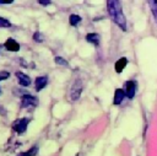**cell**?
<instances>
[{
    "mask_svg": "<svg viewBox=\"0 0 157 156\" xmlns=\"http://www.w3.org/2000/svg\"><path fill=\"white\" fill-rule=\"evenodd\" d=\"M107 10L114 23L118 25L123 31H126V18L123 14L119 0H107Z\"/></svg>",
    "mask_w": 157,
    "mask_h": 156,
    "instance_id": "1",
    "label": "cell"
},
{
    "mask_svg": "<svg viewBox=\"0 0 157 156\" xmlns=\"http://www.w3.org/2000/svg\"><path fill=\"white\" fill-rule=\"evenodd\" d=\"M28 122H29L28 118H21V119H17V120H15V122L12 123V129H13L16 133L22 134V133L26 131L27 125H28Z\"/></svg>",
    "mask_w": 157,
    "mask_h": 156,
    "instance_id": "2",
    "label": "cell"
},
{
    "mask_svg": "<svg viewBox=\"0 0 157 156\" xmlns=\"http://www.w3.org/2000/svg\"><path fill=\"white\" fill-rule=\"evenodd\" d=\"M81 92H82V82L80 80H76L72 85V87L70 88V97L72 101H76L80 98L81 96Z\"/></svg>",
    "mask_w": 157,
    "mask_h": 156,
    "instance_id": "3",
    "label": "cell"
},
{
    "mask_svg": "<svg viewBox=\"0 0 157 156\" xmlns=\"http://www.w3.org/2000/svg\"><path fill=\"white\" fill-rule=\"evenodd\" d=\"M136 87H137V84H136L135 80H129V81L125 82L124 91H125V95H126L128 98H130V99L134 98V96L136 93Z\"/></svg>",
    "mask_w": 157,
    "mask_h": 156,
    "instance_id": "4",
    "label": "cell"
},
{
    "mask_svg": "<svg viewBox=\"0 0 157 156\" xmlns=\"http://www.w3.org/2000/svg\"><path fill=\"white\" fill-rule=\"evenodd\" d=\"M21 106L23 108L26 107H34L37 106V98L32 95H23L21 98Z\"/></svg>",
    "mask_w": 157,
    "mask_h": 156,
    "instance_id": "5",
    "label": "cell"
},
{
    "mask_svg": "<svg viewBox=\"0 0 157 156\" xmlns=\"http://www.w3.org/2000/svg\"><path fill=\"white\" fill-rule=\"evenodd\" d=\"M4 47L10 52H18L20 50V44L13 38H7L4 43Z\"/></svg>",
    "mask_w": 157,
    "mask_h": 156,
    "instance_id": "6",
    "label": "cell"
},
{
    "mask_svg": "<svg viewBox=\"0 0 157 156\" xmlns=\"http://www.w3.org/2000/svg\"><path fill=\"white\" fill-rule=\"evenodd\" d=\"M126 97V95H125V91L123 90V88H117L115 91H114V97H113V103L115 104V106H118V104H120L121 102H123V99Z\"/></svg>",
    "mask_w": 157,
    "mask_h": 156,
    "instance_id": "7",
    "label": "cell"
},
{
    "mask_svg": "<svg viewBox=\"0 0 157 156\" xmlns=\"http://www.w3.org/2000/svg\"><path fill=\"white\" fill-rule=\"evenodd\" d=\"M16 77H17V80H18V84L21 85V86H29L31 85V79H29V76H27L26 74H23V72H21V71H16Z\"/></svg>",
    "mask_w": 157,
    "mask_h": 156,
    "instance_id": "8",
    "label": "cell"
},
{
    "mask_svg": "<svg viewBox=\"0 0 157 156\" xmlns=\"http://www.w3.org/2000/svg\"><path fill=\"white\" fill-rule=\"evenodd\" d=\"M128 65V59L125 58V57H123V58H119L117 61H115V65H114V68H115V71L118 72V74H120L124 69H125V66Z\"/></svg>",
    "mask_w": 157,
    "mask_h": 156,
    "instance_id": "9",
    "label": "cell"
},
{
    "mask_svg": "<svg viewBox=\"0 0 157 156\" xmlns=\"http://www.w3.org/2000/svg\"><path fill=\"white\" fill-rule=\"evenodd\" d=\"M34 84H36V90L37 91L43 90L47 86V84H48V76H38L36 79V82Z\"/></svg>",
    "mask_w": 157,
    "mask_h": 156,
    "instance_id": "10",
    "label": "cell"
},
{
    "mask_svg": "<svg viewBox=\"0 0 157 156\" xmlns=\"http://www.w3.org/2000/svg\"><path fill=\"white\" fill-rule=\"evenodd\" d=\"M86 41L97 47L99 44V34L98 33H88V34H86Z\"/></svg>",
    "mask_w": 157,
    "mask_h": 156,
    "instance_id": "11",
    "label": "cell"
},
{
    "mask_svg": "<svg viewBox=\"0 0 157 156\" xmlns=\"http://www.w3.org/2000/svg\"><path fill=\"white\" fill-rule=\"evenodd\" d=\"M148 1V5H150V9H151V12L155 17V21L157 23V0H147Z\"/></svg>",
    "mask_w": 157,
    "mask_h": 156,
    "instance_id": "12",
    "label": "cell"
},
{
    "mask_svg": "<svg viewBox=\"0 0 157 156\" xmlns=\"http://www.w3.org/2000/svg\"><path fill=\"white\" fill-rule=\"evenodd\" d=\"M69 22H70L71 26H77V25L81 22V17H80L78 15L72 14V15H70V17H69Z\"/></svg>",
    "mask_w": 157,
    "mask_h": 156,
    "instance_id": "13",
    "label": "cell"
},
{
    "mask_svg": "<svg viewBox=\"0 0 157 156\" xmlns=\"http://www.w3.org/2000/svg\"><path fill=\"white\" fill-rule=\"evenodd\" d=\"M37 151H38V147H37V146H33L31 150H28V151H26V152H20L17 156H36Z\"/></svg>",
    "mask_w": 157,
    "mask_h": 156,
    "instance_id": "14",
    "label": "cell"
},
{
    "mask_svg": "<svg viewBox=\"0 0 157 156\" xmlns=\"http://www.w3.org/2000/svg\"><path fill=\"white\" fill-rule=\"evenodd\" d=\"M33 41L37 42V43H42V42L44 41L43 33H40V32H34V34H33Z\"/></svg>",
    "mask_w": 157,
    "mask_h": 156,
    "instance_id": "15",
    "label": "cell"
},
{
    "mask_svg": "<svg viewBox=\"0 0 157 156\" xmlns=\"http://www.w3.org/2000/svg\"><path fill=\"white\" fill-rule=\"evenodd\" d=\"M54 61H55V64H58V65H63V66H67V65H69V63H67L63 57H55V58H54Z\"/></svg>",
    "mask_w": 157,
    "mask_h": 156,
    "instance_id": "16",
    "label": "cell"
},
{
    "mask_svg": "<svg viewBox=\"0 0 157 156\" xmlns=\"http://www.w3.org/2000/svg\"><path fill=\"white\" fill-rule=\"evenodd\" d=\"M11 23L7 18H4V17H0V27H10Z\"/></svg>",
    "mask_w": 157,
    "mask_h": 156,
    "instance_id": "17",
    "label": "cell"
},
{
    "mask_svg": "<svg viewBox=\"0 0 157 156\" xmlns=\"http://www.w3.org/2000/svg\"><path fill=\"white\" fill-rule=\"evenodd\" d=\"M9 77H10V72H9V71H5V70L0 71V81L6 80V79H9Z\"/></svg>",
    "mask_w": 157,
    "mask_h": 156,
    "instance_id": "18",
    "label": "cell"
},
{
    "mask_svg": "<svg viewBox=\"0 0 157 156\" xmlns=\"http://www.w3.org/2000/svg\"><path fill=\"white\" fill-rule=\"evenodd\" d=\"M38 2L42 6H48L49 4H52V0H38Z\"/></svg>",
    "mask_w": 157,
    "mask_h": 156,
    "instance_id": "19",
    "label": "cell"
},
{
    "mask_svg": "<svg viewBox=\"0 0 157 156\" xmlns=\"http://www.w3.org/2000/svg\"><path fill=\"white\" fill-rule=\"evenodd\" d=\"M13 0H0V4H12Z\"/></svg>",
    "mask_w": 157,
    "mask_h": 156,
    "instance_id": "20",
    "label": "cell"
},
{
    "mask_svg": "<svg viewBox=\"0 0 157 156\" xmlns=\"http://www.w3.org/2000/svg\"><path fill=\"white\" fill-rule=\"evenodd\" d=\"M0 113H1L2 115H6V111L2 108V106H0Z\"/></svg>",
    "mask_w": 157,
    "mask_h": 156,
    "instance_id": "21",
    "label": "cell"
},
{
    "mask_svg": "<svg viewBox=\"0 0 157 156\" xmlns=\"http://www.w3.org/2000/svg\"><path fill=\"white\" fill-rule=\"evenodd\" d=\"M0 48H1V44H0Z\"/></svg>",
    "mask_w": 157,
    "mask_h": 156,
    "instance_id": "22",
    "label": "cell"
}]
</instances>
